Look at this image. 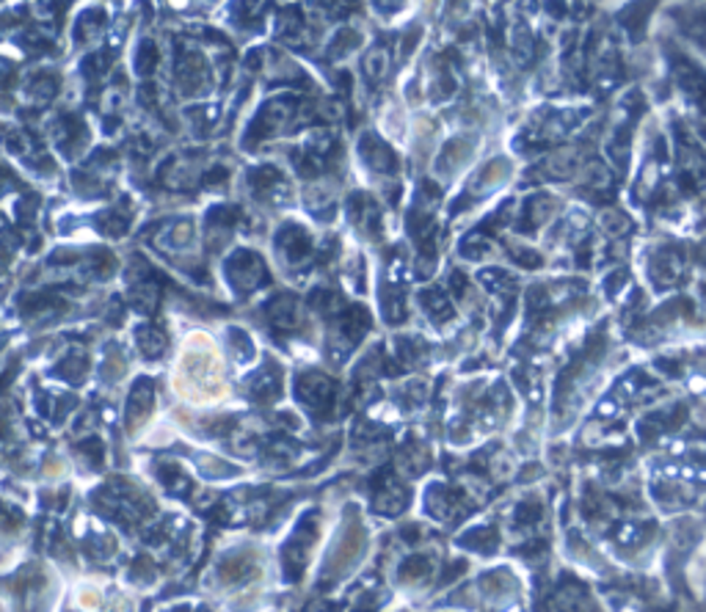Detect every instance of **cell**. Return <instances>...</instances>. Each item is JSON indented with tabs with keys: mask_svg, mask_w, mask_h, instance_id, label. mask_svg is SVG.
<instances>
[{
	"mask_svg": "<svg viewBox=\"0 0 706 612\" xmlns=\"http://www.w3.org/2000/svg\"><path fill=\"white\" fill-rule=\"evenodd\" d=\"M557 604L563 612H591L593 609L591 596L582 588H563L557 593Z\"/></svg>",
	"mask_w": 706,
	"mask_h": 612,
	"instance_id": "obj_3",
	"label": "cell"
},
{
	"mask_svg": "<svg viewBox=\"0 0 706 612\" xmlns=\"http://www.w3.org/2000/svg\"><path fill=\"white\" fill-rule=\"evenodd\" d=\"M364 69L370 72V78H381L384 72H387V50H372L370 56H367V64H364Z\"/></svg>",
	"mask_w": 706,
	"mask_h": 612,
	"instance_id": "obj_4",
	"label": "cell"
},
{
	"mask_svg": "<svg viewBox=\"0 0 706 612\" xmlns=\"http://www.w3.org/2000/svg\"><path fill=\"white\" fill-rule=\"evenodd\" d=\"M265 276V268L260 262V257L252 254H238L229 262V279L238 285L241 290H252L260 285V279Z\"/></svg>",
	"mask_w": 706,
	"mask_h": 612,
	"instance_id": "obj_1",
	"label": "cell"
},
{
	"mask_svg": "<svg viewBox=\"0 0 706 612\" xmlns=\"http://www.w3.org/2000/svg\"><path fill=\"white\" fill-rule=\"evenodd\" d=\"M577 169V152L574 150H557L544 160V171L549 177H569Z\"/></svg>",
	"mask_w": 706,
	"mask_h": 612,
	"instance_id": "obj_2",
	"label": "cell"
},
{
	"mask_svg": "<svg viewBox=\"0 0 706 612\" xmlns=\"http://www.w3.org/2000/svg\"><path fill=\"white\" fill-rule=\"evenodd\" d=\"M604 226L613 232V234H624L629 229V218L624 213H607L604 215Z\"/></svg>",
	"mask_w": 706,
	"mask_h": 612,
	"instance_id": "obj_6",
	"label": "cell"
},
{
	"mask_svg": "<svg viewBox=\"0 0 706 612\" xmlns=\"http://www.w3.org/2000/svg\"><path fill=\"white\" fill-rule=\"evenodd\" d=\"M687 31H690L692 41H695V44H701L703 50H706V17H698V20H695V23H692Z\"/></svg>",
	"mask_w": 706,
	"mask_h": 612,
	"instance_id": "obj_7",
	"label": "cell"
},
{
	"mask_svg": "<svg viewBox=\"0 0 706 612\" xmlns=\"http://www.w3.org/2000/svg\"><path fill=\"white\" fill-rule=\"evenodd\" d=\"M138 340H141V345H144L141 351H144L147 356H158V353L163 351V345H166V340H163L160 334L150 332V328H147V332H141V334H138Z\"/></svg>",
	"mask_w": 706,
	"mask_h": 612,
	"instance_id": "obj_5",
	"label": "cell"
},
{
	"mask_svg": "<svg viewBox=\"0 0 706 612\" xmlns=\"http://www.w3.org/2000/svg\"><path fill=\"white\" fill-rule=\"evenodd\" d=\"M701 132H703V138H706V119L701 122Z\"/></svg>",
	"mask_w": 706,
	"mask_h": 612,
	"instance_id": "obj_8",
	"label": "cell"
}]
</instances>
